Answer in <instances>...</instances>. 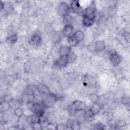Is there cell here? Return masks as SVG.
Returning a JSON list of instances; mask_svg holds the SVG:
<instances>
[{
    "mask_svg": "<svg viewBox=\"0 0 130 130\" xmlns=\"http://www.w3.org/2000/svg\"><path fill=\"white\" fill-rule=\"evenodd\" d=\"M86 108V104L84 102L80 100H76L73 102L69 106V111L71 114L75 115L77 113L84 111Z\"/></svg>",
    "mask_w": 130,
    "mask_h": 130,
    "instance_id": "obj_1",
    "label": "cell"
},
{
    "mask_svg": "<svg viewBox=\"0 0 130 130\" xmlns=\"http://www.w3.org/2000/svg\"><path fill=\"white\" fill-rule=\"evenodd\" d=\"M84 37V32L82 30L79 29L75 31L69 39L73 45H78L83 42Z\"/></svg>",
    "mask_w": 130,
    "mask_h": 130,
    "instance_id": "obj_2",
    "label": "cell"
},
{
    "mask_svg": "<svg viewBox=\"0 0 130 130\" xmlns=\"http://www.w3.org/2000/svg\"><path fill=\"white\" fill-rule=\"evenodd\" d=\"M57 100V96L54 93L50 92L49 94L45 95V97L43 99V103L46 108L53 107Z\"/></svg>",
    "mask_w": 130,
    "mask_h": 130,
    "instance_id": "obj_3",
    "label": "cell"
},
{
    "mask_svg": "<svg viewBox=\"0 0 130 130\" xmlns=\"http://www.w3.org/2000/svg\"><path fill=\"white\" fill-rule=\"evenodd\" d=\"M71 11L70 5L64 2H60L57 7L58 13L62 16H64L70 14V12Z\"/></svg>",
    "mask_w": 130,
    "mask_h": 130,
    "instance_id": "obj_4",
    "label": "cell"
},
{
    "mask_svg": "<svg viewBox=\"0 0 130 130\" xmlns=\"http://www.w3.org/2000/svg\"><path fill=\"white\" fill-rule=\"evenodd\" d=\"M108 57L111 64L115 67L118 66L122 60L121 56L114 51H111L109 52Z\"/></svg>",
    "mask_w": 130,
    "mask_h": 130,
    "instance_id": "obj_5",
    "label": "cell"
},
{
    "mask_svg": "<svg viewBox=\"0 0 130 130\" xmlns=\"http://www.w3.org/2000/svg\"><path fill=\"white\" fill-rule=\"evenodd\" d=\"M69 63L68 56H60L53 62L54 66L58 68H63Z\"/></svg>",
    "mask_w": 130,
    "mask_h": 130,
    "instance_id": "obj_6",
    "label": "cell"
},
{
    "mask_svg": "<svg viewBox=\"0 0 130 130\" xmlns=\"http://www.w3.org/2000/svg\"><path fill=\"white\" fill-rule=\"evenodd\" d=\"M96 6L95 3L92 2L84 10H83L82 15L88 16H95Z\"/></svg>",
    "mask_w": 130,
    "mask_h": 130,
    "instance_id": "obj_7",
    "label": "cell"
},
{
    "mask_svg": "<svg viewBox=\"0 0 130 130\" xmlns=\"http://www.w3.org/2000/svg\"><path fill=\"white\" fill-rule=\"evenodd\" d=\"M95 16H88L82 15L81 20L82 25L86 27H88L92 26L95 22Z\"/></svg>",
    "mask_w": 130,
    "mask_h": 130,
    "instance_id": "obj_8",
    "label": "cell"
},
{
    "mask_svg": "<svg viewBox=\"0 0 130 130\" xmlns=\"http://www.w3.org/2000/svg\"><path fill=\"white\" fill-rule=\"evenodd\" d=\"M70 7L71 11L76 13H82L83 10L82 9V6L78 1H73L70 4Z\"/></svg>",
    "mask_w": 130,
    "mask_h": 130,
    "instance_id": "obj_9",
    "label": "cell"
},
{
    "mask_svg": "<svg viewBox=\"0 0 130 130\" xmlns=\"http://www.w3.org/2000/svg\"><path fill=\"white\" fill-rule=\"evenodd\" d=\"M42 41V36L39 33L33 34L29 39L30 44L34 46H38L41 44Z\"/></svg>",
    "mask_w": 130,
    "mask_h": 130,
    "instance_id": "obj_10",
    "label": "cell"
},
{
    "mask_svg": "<svg viewBox=\"0 0 130 130\" xmlns=\"http://www.w3.org/2000/svg\"><path fill=\"white\" fill-rule=\"evenodd\" d=\"M73 26L72 24H67L64 25V27L62 28L61 33L62 35L67 38H70L72 35L73 32Z\"/></svg>",
    "mask_w": 130,
    "mask_h": 130,
    "instance_id": "obj_11",
    "label": "cell"
},
{
    "mask_svg": "<svg viewBox=\"0 0 130 130\" xmlns=\"http://www.w3.org/2000/svg\"><path fill=\"white\" fill-rule=\"evenodd\" d=\"M36 89L37 91L39 93L45 95H46L47 94L51 92L49 87L47 85L42 83H40L38 84L36 86Z\"/></svg>",
    "mask_w": 130,
    "mask_h": 130,
    "instance_id": "obj_12",
    "label": "cell"
},
{
    "mask_svg": "<svg viewBox=\"0 0 130 130\" xmlns=\"http://www.w3.org/2000/svg\"><path fill=\"white\" fill-rule=\"evenodd\" d=\"M106 45L104 41H97L94 44V50L96 52H101L105 50Z\"/></svg>",
    "mask_w": 130,
    "mask_h": 130,
    "instance_id": "obj_13",
    "label": "cell"
},
{
    "mask_svg": "<svg viewBox=\"0 0 130 130\" xmlns=\"http://www.w3.org/2000/svg\"><path fill=\"white\" fill-rule=\"evenodd\" d=\"M71 51V47L70 46L62 45L59 49V56H68Z\"/></svg>",
    "mask_w": 130,
    "mask_h": 130,
    "instance_id": "obj_14",
    "label": "cell"
},
{
    "mask_svg": "<svg viewBox=\"0 0 130 130\" xmlns=\"http://www.w3.org/2000/svg\"><path fill=\"white\" fill-rule=\"evenodd\" d=\"M27 123L31 126L33 124L39 122V116L36 114H31L26 117Z\"/></svg>",
    "mask_w": 130,
    "mask_h": 130,
    "instance_id": "obj_15",
    "label": "cell"
},
{
    "mask_svg": "<svg viewBox=\"0 0 130 130\" xmlns=\"http://www.w3.org/2000/svg\"><path fill=\"white\" fill-rule=\"evenodd\" d=\"M95 116L91 108H86L84 111L83 116L85 120H89V119L93 118Z\"/></svg>",
    "mask_w": 130,
    "mask_h": 130,
    "instance_id": "obj_16",
    "label": "cell"
},
{
    "mask_svg": "<svg viewBox=\"0 0 130 130\" xmlns=\"http://www.w3.org/2000/svg\"><path fill=\"white\" fill-rule=\"evenodd\" d=\"M67 126H70V128L72 129H79L80 128V122L75 120H70L68 122Z\"/></svg>",
    "mask_w": 130,
    "mask_h": 130,
    "instance_id": "obj_17",
    "label": "cell"
},
{
    "mask_svg": "<svg viewBox=\"0 0 130 130\" xmlns=\"http://www.w3.org/2000/svg\"><path fill=\"white\" fill-rule=\"evenodd\" d=\"M89 100L91 103L93 104L98 103L100 100V97L96 93H90L89 95Z\"/></svg>",
    "mask_w": 130,
    "mask_h": 130,
    "instance_id": "obj_18",
    "label": "cell"
},
{
    "mask_svg": "<svg viewBox=\"0 0 130 130\" xmlns=\"http://www.w3.org/2000/svg\"><path fill=\"white\" fill-rule=\"evenodd\" d=\"M73 17L70 14L67 15L63 17V22L64 25L72 24L73 22Z\"/></svg>",
    "mask_w": 130,
    "mask_h": 130,
    "instance_id": "obj_19",
    "label": "cell"
},
{
    "mask_svg": "<svg viewBox=\"0 0 130 130\" xmlns=\"http://www.w3.org/2000/svg\"><path fill=\"white\" fill-rule=\"evenodd\" d=\"M17 40V35L16 33H13L8 36L7 41L8 43L10 44H14L15 43Z\"/></svg>",
    "mask_w": 130,
    "mask_h": 130,
    "instance_id": "obj_20",
    "label": "cell"
},
{
    "mask_svg": "<svg viewBox=\"0 0 130 130\" xmlns=\"http://www.w3.org/2000/svg\"><path fill=\"white\" fill-rule=\"evenodd\" d=\"M90 108L95 115L98 114L102 110V107L100 104H99V103L93 104L92 106Z\"/></svg>",
    "mask_w": 130,
    "mask_h": 130,
    "instance_id": "obj_21",
    "label": "cell"
},
{
    "mask_svg": "<svg viewBox=\"0 0 130 130\" xmlns=\"http://www.w3.org/2000/svg\"><path fill=\"white\" fill-rule=\"evenodd\" d=\"M23 112H24V111H23V109L20 107H18L14 109V115L18 118L21 117V116H22L24 115Z\"/></svg>",
    "mask_w": 130,
    "mask_h": 130,
    "instance_id": "obj_22",
    "label": "cell"
},
{
    "mask_svg": "<svg viewBox=\"0 0 130 130\" xmlns=\"http://www.w3.org/2000/svg\"><path fill=\"white\" fill-rule=\"evenodd\" d=\"M68 58L69 62L72 63L76 60V59H77V56L75 53L71 51L70 53L68 55Z\"/></svg>",
    "mask_w": 130,
    "mask_h": 130,
    "instance_id": "obj_23",
    "label": "cell"
},
{
    "mask_svg": "<svg viewBox=\"0 0 130 130\" xmlns=\"http://www.w3.org/2000/svg\"><path fill=\"white\" fill-rule=\"evenodd\" d=\"M121 103L125 106H128L129 104V98L127 96L124 95L121 98Z\"/></svg>",
    "mask_w": 130,
    "mask_h": 130,
    "instance_id": "obj_24",
    "label": "cell"
},
{
    "mask_svg": "<svg viewBox=\"0 0 130 130\" xmlns=\"http://www.w3.org/2000/svg\"><path fill=\"white\" fill-rule=\"evenodd\" d=\"M93 128L95 129H105V126L101 123H97L94 125Z\"/></svg>",
    "mask_w": 130,
    "mask_h": 130,
    "instance_id": "obj_25",
    "label": "cell"
},
{
    "mask_svg": "<svg viewBox=\"0 0 130 130\" xmlns=\"http://www.w3.org/2000/svg\"><path fill=\"white\" fill-rule=\"evenodd\" d=\"M125 121H123V120H121L120 121H119L117 122V124L116 125L117 126H119V127H121V126H123L125 125Z\"/></svg>",
    "mask_w": 130,
    "mask_h": 130,
    "instance_id": "obj_26",
    "label": "cell"
},
{
    "mask_svg": "<svg viewBox=\"0 0 130 130\" xmlns=\"http://www.w3.org/2000/svg\"><path fill=\"white\" fill-rule=\"evenodd\" d=\"M5 115H4V116H3V117H4V118H5ZM3 119H4L5 121H6V119H5V118H4Z\"/></svg>",
    "mask_w": 130,
    "mask_h": 130,
    "instance_id": "obj_27",
    "label": "cell"
}]
</instances>
